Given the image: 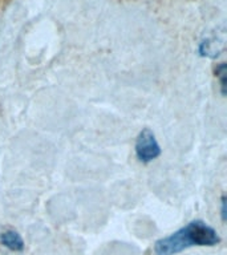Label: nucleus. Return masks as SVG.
Masks as SVG:
<instances>
[{"mask_svg":"<svg viewBox=\"0 0 227 255\" xmlns=\"http://www.w3.org/2000/svg\"><path fill=\"white\" fill-rule=\"evenodd\" d=\"M221 242L218 233L202 221H193L169 237L157 241V255H174L194 246H215Z\"/></svg>","mask_w":227,"mask_h":255,"instance_id":"nucleus-1","label":"nucleus"},{"mask_svg":"<svg viewBox=\"0 0 227 255\" xmlns=\"http://www.w3.org/2000/svg\"><path fill=\"white\" fill-rule=\"evenodd\" d=\"M215 76L219 79V84H221V93L223 96L226 95V89H227V68L226 64L222 63L219 64L217 69H215Z\"/></svg>","mask_w":227,"mask_h":255,"instance_id":"nucleus-4","label":"nucleus"},{"mask_svg":"<svg viewBox=\"0 0 227 255\" xmlns=\"http://www.w3.org/2000/svg\"><path fill=\"white\" fill-rule=\"evenodd\" d=\"M135 154L138 157L141 162L147 163L155 159L161 154V147H159L154 133L150 129H143L137 137L135 141Z\"/></svg>","mask_w":227,"mask_h":255,"instance_id":"nucleus-2","label":"nucleus"},{"mask_svg":"<svg viewBox=\"0 0 227 255\" xmlns=\"http://www.w3.org/2000/svg\"><path fill=\"white\" fill-rule=\"evenodd\" d=\"M221 214H222V219L223 221H226V214H227V210H226V197L223 195L222 197V201H221Z\"/></svg>","mask_w":227,"mask_h":255,"instance_id":"nucleus-5","label":"nucleus"},{"mask_svg":"<svg viewBox=\"0 0 227 255\" xmlns=\"http://www.w3.org/2000/svg\"><path fill=\"white\" fill-rule=\"evenodd\" d=\"M0 243L11 251H23L24 242L19 233L13 230H7L0 234Z\"/></svg>","mask_w":227,"mask_h":255,"instance_id":"nucleus-3","label":"nucleus"}]
</instances>
